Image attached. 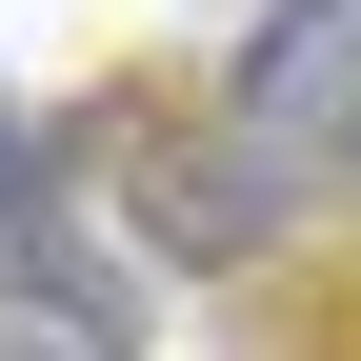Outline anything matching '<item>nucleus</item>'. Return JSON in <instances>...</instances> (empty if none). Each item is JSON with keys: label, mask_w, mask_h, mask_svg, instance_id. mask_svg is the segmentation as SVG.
Instances as JSON below:
<instances>
[{"label": "nucleus", "mask_w": 361, "mask_h": 361, "mask_svg": "<svg viewBox=\"0 0 361 361\" xmlns=\"http://www.w3.org/2000/svg\"><path fill=\"white\" fill-rule=\"evenodd\" d=\"M221 121L341 221V201H361V0H261L241 61H221Z\"/></svg>", "instance_id": "2"}, {"label": "nucleus", "mask_w": 361, "mask_h": 361, "mask_svg": "<svg viewBox=\"0 0 361 361\" xmlns=\"http://www.w3.org/2000/svg\"><path fill=\"white\" fill-rule=\"evenodd\" d=\"M101 180H121V241H141V261H201V281H221V261H281L301 221H322V201H301V180L261 161L221 101L121 121V141H101Z\"/></svg>", "instance_id": "1"}]
</instances>
